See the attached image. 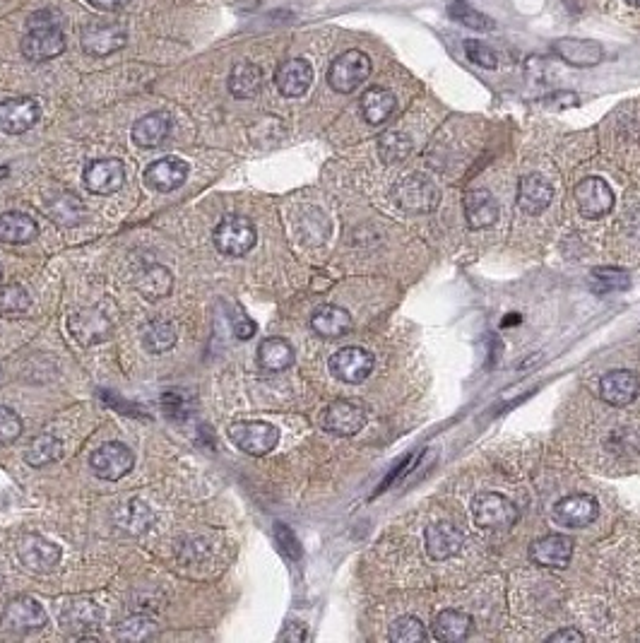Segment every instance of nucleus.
<instances>
[{
	"label": "nucleus",
	"mask_w": 640,
	"mask_h": 643,
	"mask_svg": "<svg viewBox=\"0 0 640 643\" xmlns=\"http://www.w3.org/2000/svg\"><path fill=\"white\" fill-rule=\"evenodd\" d=\"M49 10L34 13L27 22V34L20 41V51L27 61L44 63L65 51V34L56 20H49Z\"/></svg>",
	"instance_id": "obj_1"
},
{
	"label": "nucleus",
	"mask_w": 640,
	"mask_h": 643,
	"mask_svg": "<svg viewBox=\"0 0 640 643\" xmlns=\"http://www.w3.org/2000/svg\"><path fill=\"white\" fill-rule=\"evenodd\" d=\"M393 198L397 208L412 215H429L441 203V191L431 179H426L422 174H410L405 179H400L393 186Z\"/></svg>",
	"instance_id": "obj_2"
},
{
	"label": "nucleus",
	"mask_w": 640,
	"mask_h": 643,
	"mask_svg": "<svg viewBox=\"0 0 640 643\" xmlns=\"http://www.w3.org/2000/svg\"><path fill=\"white\" fill-rule=\"evenodd\" d=\"M472 518L484 530H508L518 523L520 509L499 492H482L472 499Z\"/></svg>",
	"instance_id": "obj_3"
},
{
	"label": "nucleus",
	"mask_w": 640,
	"mask_h": 643,
	"mask_svg": "<svg viewBox=\"0 0 640 643\" xmlns=\"http://www.w3.org/2000/svg\"><path fill=\"white\" fill-rule=\"evenodd\" d=\"M371 75V58L364 51L352 49L345 51L342 56H337L330 63L328 70V85L340 94H352L359 90Z\"/></svg>",
	"instance_id": "obj_4"
},
{
	"label": "nucleus",
	"mask_w": 640,
	"mask_h": 643,
	"mask_svg": "<svg viewBox=\"0 0 640 643\" xmlns=\"http://www.w3.org/2000/svg\"><path fill=\"white\" fill-rule=\"evenodd\" d=\"M212 241H215L217 251L224 253V256L241 258L256 246L258 234L248 217L231 215V217H224V220L217 224L215 234H212Z\"/></svg>",
	"instance_id": "obj_5"
},
{
	"label": "nucleus",
	"mask_w": 640,
	"mask_h": 643,
	"mask_svg": "<svg viewBox=\"0 0 640 643\" xmlns=\"http://www.w3.org/2000/svg\"><path fill=\"white\" fill-rule=\"evenodd\" d=\"M229 441L248 456H268L280 444V432L268 422H234L229 427Z\"/></svg>",
	"instance_id": "obj_6"
},
{
	"label": "nucleus",
	"mask_w": 640,
	"mask_h": 643,
	"mask_svg": "<svg viewBox=\"0 0 640 643\" xmlns=\"http://www.w3.org/2000/svg\"><path fill=\"white\" fill-rule=\"evenodd\" d=\"M128 41V32L121 22L114 20H94L82 29L80 44L85 53L94 58L111 56V53L121 51Z\"/></svg>",
	"instance_id": "obj_7"
},
{
	"label": "nucleus",
	"mask_w": 640,
	"mask_h": 643,
	"mask_svg": "<svg viewBox=\"0 0 640 643\" xmlns=\"http://www.w3.org/2000/svg\"><path fill=\"white\" fill-rule=\"evenodd\" d=\"M90 465L99 480L116 482L133 470L135 458L133 451H130L126 444H121V441H109V444H102L92 453Z\"/></svg>",
	"instance_id": "obj_8"
},
{
	"label": "nucleus",
	"mask_w": 640,
	"mask_h": 643,
	"mask_svg": "<svg viewBox=\"0 0 640 643\" xmlns=\"http://www.w3.org/2000/svg\"><path fill=\"white\" fill-rule=\"evenodd\" d=\"M576 203L585 220H602L614 208V191L600 176H588L576 186Z\"/></svg>",
	"instance_id": "obj_9"
},
{
	"label": "nucleus",
	"mask_w": 640,
	"mask_h": 643,
	"mask_svg": "<svg viewBox=\"0 0 640 643\" xmlns=\"http://www.w3.org/2000/svg\"><path fill=\"white\" fill-rule=\"evenodd\" d=\"M41 119V106L32 97H13L0 102V131L5 135H22L32 131Z\"/></svg>",
	"instance_id": "obj_10"
},
{
	"label": "nucleus",
	"mask_w": 640,
	"mask_h": 643,
	"mask_svg": "<svg viewBox=\"0 0 640 643\" xmlns=\"http://www.w3.org/2000/svg\"><path fill=\"white\" fill-rule=\"evenodd\" d=\"M527 557L542 569H566L573 559V540L564 533H551L537 538L527 550Z\"/></svg>",
	"instance_id": "obj_11"
},
{
	"label": "nucleus",
	"mask_w": 640,
	"mask_h": 643,
	"mask_svg": "<svg viewBox=\"0 0 640 643\" xmlns=\"http://www.w3.org/2000/svg\"><path fill=\"white\" fill-rule=\"evenodd\" d=\"M82 181L90 188L94 196H111V193L121 191V186L126 184V167L121 159H94L85 167Z\"/></svg>",
	"instance_id": "obj_12"
},
{
	"label": "nucleus",
	"mask_w": 640,
	"mask_h": 643,
	"mask_svg": "<svg viewBox=\"0 0 640 643\" xmlns=\"http://www.w3.org/2000/svg\"><path fill=\"white\" fill-rule=\"evenodd\" d=\"M17 557L34 574H49L61 562V547L41 535H25L17 542Z\"/></svg>",
	"instance_id": "obj_13"
},
{
	"label": "nucleus",
	"mask_w": 640,
	"mask_h": 643,
	"mask_svg": "<svg viewBox=\"0 0 640 643\" xmlns=\"http://www.w3.org/2000/svg\"><path fill=\"white\" fill-rule=\"evenodd\" d=\"M600 516V504L590 494H568L561 501H556L554 518L564 528H588Z\"/></svg>",
	"instance_id": "obj_14"
},
{
	"label": "nucleus",
	"mask_w": 640,
	"mask_h": 643,
	"mask_svg": "<svg viewBox=\"0 0 640 643\" xmlns=\"http://www.w3.org/2000/svg\"><path fill=\"white\" fill-rule=\"evenodd\" d=\"M330 371L335 374V379L345 383H361L371 376L373 355L364 347H342L330 357Z\"/></svg>",
	"instance_id": "obj_15"
},
{
	"label": "nucleus",
	"mask_w": 640,
	"mask_h": 643,
	"mask_svg": "<svg viewBox=\"0 0 640 643\" xmlns=\"http://www.w3.org/2000/svg\"><path fill=\"white\" fill-rule=\"evenodd\" d=\"M323 424L330 434L354 436L364 429L366 407L357 403V400H335V403L325 410Z\"/></svg>",
	"instance_id": "obj_16"
},
{
	"label": "nucleus",
	"mask_w": 640,
	"mask_h": 643,
	"mask_svg": "<svg viewBox=\"0 0 640 643\" xmlns=\"http://www.w3.org/2000/svg\"><path fill=\"white\" fill-rule=\"evenodd\" d=\"M191 167L181 157H162L145 169L147 186L159 193H171L186 184Z\"/></svg>",
	"instance_id": "obj_17"
},
{
	"label": "nucleus",
	"mask_w": 640,
	"mask_h": 643,
	"mask_svg": "<svg viewBox=\"0 0 640 643\" xmlns=\"http://www.w3.org/2000/svg\"><path fill=\"white\" fill-rule=\"evenodd\" d=\"M275 85L282 97H304L313 85V66L306 58H287L275 70Z\"/></svg>",
	"instance_id": "obj_18"
},
{
	"label": "nucleus",
	"mask_w": 640,
	"mask_h": 643,
	"mask_svg": "<svg viewBox=\"0 0 640 643\" xmlns=\"http://www.w3.org/2000/svg\"><path fill=\"white\" fill-rule=\"evenodd\" d=\"M49 622V615L41 607L37 600L29 598V595H17V598L10 600L5 605L3 612V624L13 631H34L41 629Z\"/></svg>",
	"instance_id": "obj_19"
},
{
	"label": "nucleus",
	"mask_w": 640,
	"mask_h": 643,
	"mask_svg": "<svg viewBox=\"0 0 640 643\" xmlns=\"http://www.w3.org/2000/svg\"><path fill=\"white\" fill-rule=\"evenodd\" d=\"M638 393H640V379L628 369L609 371V374H604L600 381L602 400L614 407L631 405L633 400L638 398Z\"/></svg>",
	"instance_id": "obj_20"
},
{
	"label": "nucleus",
	"mask_w": 640,
	"mask_h": 643,
	"mask_svg": "<svg viewBox=\"0 0 640 643\" xmlns=\"http://www.w3.org/2000/svg\"><path fill=\"white\" fill-rule=\"evenodd\" d=\"M554 200V186L542 174H527L518 184V205L527 215L537 217L549 208Z\"/></svg>",
	"instance_id": "obj_21"
},
{
	"label": "nucleus",
	"mask_w": 640,
	"mask_h": 643,
	"mask_svg": "<svg viewBox=\"0 0 640 643\" xmlns=\"http://www.w3.org/2000/svg\"><path fill=\"white\" fill-rule=\"evenodd\" d=\"M462 542H465V535H462V530L453 523L443 521L426 528V552H429V557L436 559V562L455 557V554L462 550Z\"/></svg>",
	"instance_id": "obj_22"
},
{
	"label": "nucleus",
	"mask_w": 640,
	"mask_h": 643,
	"mask_svg": "<svg viewBox=\"0 0 640 643\" xmlns=\"http://www.w3.org/2000/svg\"><path fill=\"white\" fill-rule=\"evenodd\" d=\"M554 53L576 68H592L604 58V49L590 39H556Z\"/></svg>",
	"instance_id": "obj_23"
},
{
	"label": "nucleus",
	"mask_w": 640,
	"mask_h": 643,
	"mask_svg": "<svg viewBox=\"0 0 640 643\" xmlns=\"http://www.w3.org/2000/svg\"><path fill=\"white\" fill-rule=\"evenodd\" d=\"M311 328L320 338H342V335H347L349 330H352V316H349V311L342 309V306L323 304L313 311Z\"/></svg>",
	"instance_id": "obj_24"
},
{
	"label": "nucleus",
	"mask_w": 640,
	"mask_h": 643,
	"mask_svg": "<svg viewBox=\"0 0 640 643\" xmlns=\"http://www.w3.org/2000/svg\"><path fill=\"white\" fill-rule=\"evenodd\" d=\"M465 220L470 229H487L499 220V203L484 188H474L465 196Z\"/></svg>",
	"instance_id": "obj_25"
},
{
	"label": "nucleus",
	"mask_w": 640,
	"mask_h": 643,
	"mask_svg": "<svg viewBox=\"0 0 640 643\" xmlns=\"http://www.w3.org/2000/svg\"><path fill=\"white\" fill-rule=\"evenodd\" d=\"M171 116L167 111H152L133 123V143L138 147H157L169 138Z\"/></svg>",
	"instance_id": "obj_26"
},
{
	"label": "nucleus",
	"mask_w": 640,
	"mask_h": 643,
	"mask_svg": "<svg viewBox=\"0 0 640 643\" xmlns=\"http://www.w3.org/2000/svg\"><path fill=\"white\" fill-rule=\"evenodd\" d=\"M361 116H364L366 123L371 126H381L395 114V94L385 87H369L364 94H361Z\"/></svg>",
	"instance_id": "obj_27"
},
{
	"label": "nucleus",
	"mask_w": 640,
	"mask_h": 643,
	"mask_svg": "<svg viewBox=\"0 0 640 643\" xmlns=\"http://www.w3.org/2000/svg\"><path fill=\"white\" fill-rule=\"evenodd\" d=\"M472 617L462 610H443L434 619V636L443 643L465 641L472 634Z\"/></svg>",
	"instance_id": "obj_28"
},
{
	"label": "nucleus",
	"mask_w": 640,
	"mask_h": 643,
	"mask_svg": "<svg viewBox=\"0 0 640 643\" xmlns=\"http://www.w3.org/2000/svg\"><path fill=\"white\" fill-rule=\"evenodd\" d=\"M37 234V220H32L25 212L10 210L0 215V241H5V244H29V241L37 239Z\"/></svg>",
	"instance_id": "obj_29"
},
{
	"label": "nucleus",
	"mask_w": 640,
	"mask_h": 643,
	"mask_svg": "<svg viewBox=\"0 0 640 643\" xmlns=\"http://www.w3.org/2000/svg\"><path fill=\"white\" fill-rule=\"evenodd\" d=\"M294 364V347L284 338H268L258 345V367L268 374H280Z\"/></svg>",
	"instance_id": "obj_30"
},
{
	"label": "nucleus",
	"mask_w": 640,
	"mask_h": 643,
	"mask_svg": "<svg viewBox=\"0 0 640 643\" xmlns=\"http://www.w3.org/2000/svg\"><path fill=\"white\" fill-rule=\"evenodd\" d=\"M263 87V70L256 63H236L229 75V92L236 99H253Z\"/></svg>",
	"instance_id": "obj_31"
},
{
	"label": "nucleus",
	"mask_w": 640,
	"mask_h": 643,
	"mask_svg": "<svg viewBox=\"0 0 640 643\" xmlns=\"http://www.w3.org/2000/svg\"><path fill=\"white\" fill-rule=\"evenodd\" d=\"M142 345L152 355H162L176 345V328L171 321H152L142 330Z\"/></svg>",
	"instance_id": "obj_32"
},
{
	"label": "nucleus",
	"mask_w": 640,
	"mask_h": 643,
	"mask_svg": "<svg viewBox=\"0 0 640 643\" xmlns=\"http://www.w3.org/2000/svg\"><path fill=\"white\" fill-rule=\"evenodd\" d=\"M63 444L61 439H56L53 434H41L37 439H32V444L27 446L25 460L32 468H44V465H51L53 460L61 458Z\"/></svg>",
	"instance_id": "obj_33"
},
{
	"label": "nucleus",
	"mask_w": 640,
	"mask_h": 643,
	"mask_svg": "<svg viewBox=\"0 0 640 643\" xmlns=\"http://www.w3.org/2000/svg\"><path fill=\"white\" fill-rule=\"evenodd\" d=\"M412 152V138L410 135L400 133V131H390V133H383L381 138H378V155L385 164H397L402 162L407 155Z\"/></svg>",
	"instance_id": "obj_34"
},
{
	"label": "nucleus",
	"mask_w": 640,
	"mask_h": 643,
	"mask_svg": "<svg viewBox=\"0 0 640 643\" xmlns=\"http://www.w3.org/2000/svg\"><path fill=\"white\" fill-rule=\"evenodd\" d=\"M171 285H174V277H171L169 270L162 268V265H152V268H147V273L138 280V289L147 299L167 297L171 292Z\"/></svg>",
	"instance_id": "obj_35"
},
{
	"label": "nucleus",
	"mask_w": 640,
	"mask_h": 643,
	"mask_svg": "<svg viewBox=\"0 0 640 643\" xmlns=\"http://www.w3.org/2000/svg\"><path fill=\"white\" fill-rule=\"evenodd\" d=\"M32 306L29 292L17 282H0V314L20 316Z\"/></svg>",
	"instance_id": "obj_36"
},
{
	"label": "nucleus",
	"mask_w": 640,
	"mask_h": 643,
	"mask_svg": "<svg viewBox=\"0 0 640 643\" xmlns=\"http://www.w3.org/2000/svg\"><path fill=\"white\" fill-rule=\"evenodd\" d=\"M448 15L453 17L455 22H460V25H465L467 29H474V32H491V29H494L491 17L479 13V10L472 8L467 0H455V3H450Z\"/></svg>",
	"instance_id": "obj_37"
},
{
	"label": "nucleus",
	"mask_w": 640,
	"mask_h": 643,
	"mask_svg": "<svg viewBox=\"0 0 640 643\" xmlns=\"http://www.w3.org/2000/svg\"><path fill=\"white\" fill-rule=\"evenodd\" d=\"M73 330L82 342H85V335H92V342H97L109 338L111 323L104 316H99L97 311H82V314L73 318Z\"/></svg>",
	"instance_id": "obj_38"
},
{
	"label": "nucleus",
	"mask_w": 640,
	"mask_h": 643,
	"mask_svg": "<svg viewBox=\"0 0 640 643\" xmlns=\"http://www.w3.org/2000/svg\"><path fill=\"white\" fill-rule=\"evenodd\" d=\"M590 285L597 294H609V292H619V289H626L631 285V280H628V273H624V270L619 268H597L592 270Z\"/></svg>",
	"instance_id": "obj_39"
},
{
	"label": "nucleus",
	"mask_w": 640,
	"mask_h": 643,
	"mask_svg": "<svg viewBox=\"0 0 640 643\" xmlns=\"http://www.w3.org/2000/svg\"><path fill=\"white\" fill-rule=\"evenodd\" d=\"M429 639V631L417 617H400L395 619L393 627H390V641L395 643H417V641H426Z\"/></svg>",
	"instance_id": "obj_40"
},
{
	"label": "nucleus",
	"mask_w": 640,
	"mask_h": 643,
	"mask_svg": "<svg viewBox=\"0 0 640 643\" xmlns=\"http://www.w3.org/2000/svg\"><path fill=\"white\" fill-rule=\"evenodd\" d=\"M193 405V395L183 391V388H171V391L162 395L164 412H167L169 417H174V420H186L188 415H193Z\"/></svg>",
	"instance_id": "obj_41"
},
{
	"label": "nucleus",
	"mask_w": 640,
	"mask_h": 643,
	"mask_svg": "<svg viewBox=\"0 0 640 643\" xmlns=\"http://www.w3.org/2000/svg\"><path fill=\"white\" fill-rule=\"evenodd\" d=\"M65 624H70V627H97L99 622H102V610H99L94 603H73L65 610Z\"/></svg>",
	"instance_id": "obj_42"
},
{
	"label": "nucleus",
	"mask_w": 640,
	"mask_h": 643,
	"mask_svg": "<svg viewBox=\"0 0 640 643\" xmlns=\"http://www.w3.org/2000/svg\"><path fill=\"white\" fill-rule=\"evenodd\" d=\"M465 53H467V58H470V61L474 63V66H479V68L494 70L496 66H499V58H496L494 49H489V46L484 44V41H479V39H467Z\"/></svg>",
	"instance_id": "obj_43"
},
{
	"label": "nucleus",
	"mask_w": 640,
	"mask_h": 643,
	"mask_svg": "<svg viewBox=\"0 0 640 643\" xmlns=\"http://www.w3.org/2000/svg\"><path fill=\"white\" fill-rule=\"evenodd\" d=\"M22 434V420L17 417L15 410L0 405V446H8L13 441L20 439Z\"/></svg>",
	"instance_id": "obj_44"
},
{
	"label": "nucleus",
	"mask_w": 640,
	"mask_h": 643,
	"mask_svg": "<svg viewBox=\"0 0 640 643\" xmlns=\"http://www.w3.org/2000/svg\"><path fill=\"white\" fill-rule=\"evenodd\" d=\"M277 538H280V542L284 545V552L292 554L294 559L299 557V554H301L299 542H296V538L292 535V530H287V528H284V525H277Z\"/></svg>",
	"instance_id": "obj_45"
},
{
	"label": "nucleus",
	"mask_w": 640,
	"mask_h": 643,
	"mask_svg": "<svg viewBox=\"0 0 640 643\" xmlns=\"http://www.w3.org/2000/svg\"><path fill=\"white\" fill-rule=\"evenodd\" d=\"M87 3L102 13H121L123 8H128L130 0H87Z\"/></svg>",
	"instance_id": "obj_46"
},
{
	"label": "nucleus",
	"mask_w": 640,
	"mask_h": 643,
	"mask_svg": "<svg viewBox=\"0 0 640 643\" xmlns=\"http://www.w3.org/2000/svg\"><path fill=\"white\" fill-rule=\"evenodd\" d=\"M234 333L239 340H248L256 335V323L251 321V318H236L234 323Z\"/></svg>",
	"instance_id": "obj_47"
},
{
	"label": "nucleus",
	"mask_w": 640,
	"mask_h": 643,
	"mask_svg": "<svg viewBox=\"0 0 640 643\" xmlns=\"http://www.w3.org/2000/svg\"><path fill=\"white\" fill-rule=\"evenodd\" d=\"M549 643H556V641H585V634L583 631H578V629H561V631H556V634H551Z\"/></svg>",
	"instance_id": "obj_48"
},
{
	"label": "nucleus",
	"mask_w": 640,
	"mask_h": 643,
	"mask_svg": "<svg viewBox=\"0 0 640 643\" xmlns=\"http://www.w3.org/2000/svg\"><path fill=\"white\" fill-rule=\"evenodd\" d=\"M628 5H633V8H640V0H626Z\"/></svg>",
	"instance_id": "obj_49"
},
{
	"label": "nucleus",
	"mask_w": 640,
	"mask_h": 643,
	"mask_svg": "<svg viewBox=\"0 0 640 643\" xmlns=\"http://www.w3.org/2000/svg\"><path fill=\"white\" fill-rule=\"evenodd\" d=\"M0 282H3V268H0Z\"/></svg>",
	"instance_id": "obj_50"
}]
</instances>
